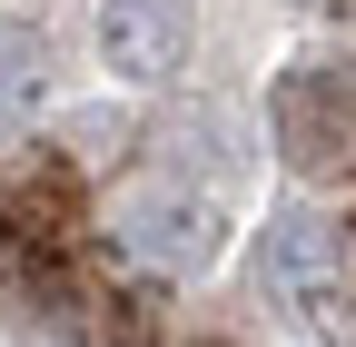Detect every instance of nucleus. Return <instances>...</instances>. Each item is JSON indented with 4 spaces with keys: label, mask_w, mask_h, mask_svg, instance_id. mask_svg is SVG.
<instances>
[{
    "label": "nucleus",
    "mask_w": 356,
    "mask_h": 347,
    "mask_svg": "<svg viewBox=\"0 0 356 347\" xmlns=\"http://www.w3.org/2000/svg\"><path fill=\"white\" fill-rule=\"evenodd\" d=\"M267 288H287L327 337L346 327V288H337V238L317 219H267Z\"/></svg>",
    "instance_id": "obj_1"
},
{
    "label": "nucleus",
    "mask_w": 356,
    "mask_h": 347,
    "mask_svg": "<svg viewBox=\"0 0 356 347\" xmlns=\"http://www.w3.org/2000/svg\"><path fill=\"white\" fill-rule=\"evenodd\" d=\"M188 50V10L178 0H109L99 10V60L119 79H168Z\"/></svg>",
    "instance_id": "obj_2"
},
{
    "label": "nucleus",
    "mask_w": 356,
    "mask_h": 347,
    "mask_svg": "<svg viewBox=\"0 0 356 347\" xmlns=\"http://www.w3.org/2000/svg\"><path fill=\"white\" fill-rule=\"evenodd\" d=\"M119 229H129V248H139V258H159V268H178V258H198V208L188 199H168V189H149V199H129L119 208Z\"/></svg>",
    "instance_id": "obj_3"
},
{
    "label": "nucleus",
    "mask_w": 356,
    "mask_h": 347,
    "mask_svg": "<svg viewBox=\"0 0 356 347\" xmlns=\"http://www.w3.org/2000/svg\"><path fill=\"white\" fill-rule=\"evenodd\" d=\"M40 109V50L30 40H0V129H20Z\"/></svg>",
    "instance_id": "obj_4"
}]
</instances>
